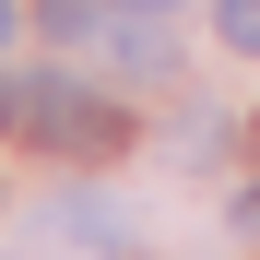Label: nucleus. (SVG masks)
<instances>
[{
    "mask_svg": "<svg viewBox=\"0 0 260 260\" xmlns=\"http://www.w3.org/2000/svg\"><path fill=\"white\" fill-rule=\"evenodd\" d=\"M24 118H36V142H71V154H118V118L95 95H71V83H24Z\"/></svg>",
    "mask_w": 260,
    "mask_h": 260,
    "instance_id": "nucleus-1",
    "label": "nucleus"
},
{
    "mask_svg": "<svg viewBox=\"0 0 260 260\" xmlns=\"http://www.w3.org/2000/svg\"><path fill=\"white\" fill-rule=\"evenodd\" d=\"M107 48H118V71H166V36H154L142 12H118V24H107Z\"/></svg>",
    "mask_w": 260,
    "mask_h": 260,
    "instance_id": "nucleus-2",
    "label": "nucleus"
},
{
    "mask_svg": "<svg viewBox=\"0 0 260 260\" xmlns=\"http://www.w3.org/2000/svg\"><path fill=\"white\" fill-rule=\"evenodd\" d=\"M213 36H225L237 59H260V0H213Z\"/></svg>",
    "mask_w": 260,
    "mask_h": 260,
    "instance_id": "nucleus-3",
    "label": "nucleus"
},
{
    "mask_svg": "<svg viewBox=\"0 0 260 260\" xmlns=\"http://www.w3.org/2000/svg\"><path fill=\"white\" fill-rule=\"evenodd\" d=\"M36 12H48L59 36H95V0H36Z\"/></svg>",
    "mask_w": 260,
    "mask_h": 260,
    "instance_id": "nucleus-4",
    "label": "nucleus"
},
{
    "mask_svg": "<svg viewBox=\"0 0 260 260\" xmlns=\"http://www.w3.org/2000/svg\"><path fill=\"white\" fill-rule=\"evenodd\" d=\"M12 36H24V0H0V48H12Z\"/></svg>",
    "mask_w": 260,
    "mask_h": 260,
    "instance_id": "nucleus-5",
    "label": "nucleus"
},
{
    "mask_svg": "<svg viewBox=\"0 0 260 260\" xmlns=\"http://www.w3.org/2000/svg\"><path fill=\"white\" fill-rule=\"evenodd\" d=\"M130 12H178V0H130Z\"/></svg>",
    "mask_w": 260,
    "mask_h": 260,
    "instance_id": "nucleus-6",
    "label": "nucleus"
},
{
    "mask_svg": "<svg viewBox=\"0 0 260 260\" xmlns=\"http://www.w3.org/2000/svg\"><path fill=\"white\" fill-rule=\"evenodd\" d=\"M12 107H24V95H0V118H12Z\"/></svg>",
    "mask_w": 260,
    "mask_h": 260,
    "instance_id": "nucleus-7",
    "label": "nucleus"
}]
</instances>
